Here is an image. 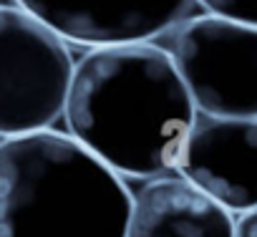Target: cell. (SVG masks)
<instances>
[{"label": "cell", "instance_id": "277c9868", "mask_svg": "<svg viewBox=\"0 0 257 237\" xmlns=\"http://www.w3.org/2000/svg\"><path fill=\"white\" fill-rule=\"evenodd\" d=\"M167 51L199 113L257 118V26L192 16L169 31Z\"/></svg>", "mask_w": 257, "mask_h": 237}, {"label": "cell", "instance_id": "3957f363", "mask_svg": "<svg viewBox=\"0 0 257 237\" xmlns=\"http://www.w3.org/2000/svg\"><path fill=\"white\" fill-rule=\"evenodd\" d=\"M76 61L68 41L16 3H0V139L53 129Z\"/></svg>", "mask_w": 257, "mask_h": 237}, {"label": "cell", "instance_id": "7a4b0ae2", "mask_svg": "<svg viewBox=\"0 0 257 237\" xmlns=\"http://www.w3.org/2000/svg\"><path fill=\"white\" fill-rule=\"evenodd\" d=\"M132 199L121 174L71 134L0 139V237H126Z\"/></svg>", "mask_w": 257, "mask_h": 237}, {"label": "cell", "instance_id": "30bf717a", "mask_svg": "<svg viewBox=\"0 0 257 237\" xmlns=\"http://www.w3.org/2000/svg\"><path fill=\"white\" fill-rule=\"evenodd\" d=\"M0 3H13V0H0Z\"/></svg>", "mask_w": 257, "mask_h": 237}, {"label": "cell", "instance_id": "9c48e42d", "mask_svg": "<svg viewBox=\"0 0 257 237\" xmlns=\"http://www.w3.org/2000/svg\"><path fill=\"white\" fill-rule=\"evenodd\" d=\"M234 237H257V207L237 214V219H234Z\"/></svg>", "mask_w": 257, "mask_h": 237}, {"label": "cell", "instance_id": "8992f818", "mask_svg": "<svg viewBox=\"0 0 257 237\" xmlns=\"http://www.w3.org/2000/svg\"><path fill=\"white\" fill-rule=\"evenodd\" d=\"M63 41L96 48L154 41L177 28L194 0H13Z\"/></svg>", "mask_w": 257, "mask_h": 237}, {"label": "cell", "instance_id": "52a82bcc", "mask_svg": "<svg viewBox=\"0 0 257 237\" xmlns=\"http://www.w3.org/2000/svg\"><path fill=\"white\" fill-rule=\"evenodd\" d=\"M234 219L187 177L162 174L134 194L126 237H234Z\"/></svg>", "mask_w": 257, "mask_h": 237}, {"label": "cell", "instance_id": "6da1fadb", "mask_svg": "<svg viewBox=\"0 0 257 237\" xmlns=\"http://www.w3.org/2000/svg\"><path fill=\"white\" fill-rule=\"evenodd\" d=\"M197 113L172 53L137 41L96 46L76 61L63 118L113 172L154 179L179 167Z\"/></svg>", "mask_w": 257, "mask_h": 237}, {"label": "cell", "instance_id": "5b68a950", "mask_svg": "<svg viewBox=\"0 0 257 237\" xmlns=\"http://www.w3.org/2000/svg\"><path fill=\"white\" fill-rule=\"evenodd\" d=\"M177 172L232 214L257 207V118L197 113Z\"/></svg>", "mask_w": 257, "mask_h": 237}, {"label": "cell", "instance_id": "ba28073f", "mask_svg": "<svg viewBox=\"0 0 257 237\" xmlns=\"http://www.w3.org/2000/svg\"><path fill=\"white\" fill-rule=\"evenodd\" d=\"M194 3H199L204 13L257 26V0H194Z\"/></svg>", "mask_w": 257, "mask_h": 237}]
</instances>
